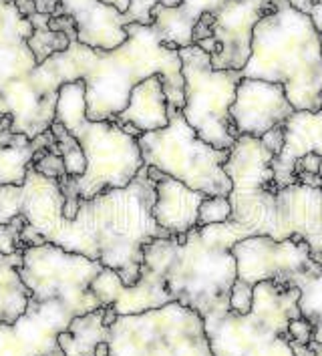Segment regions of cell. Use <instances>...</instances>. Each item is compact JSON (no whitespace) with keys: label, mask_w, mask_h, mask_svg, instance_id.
<instances>
[{"label":"cell","mask_w":322,"mask_h":356,"mask_svg":"<svg viewBox=\"0 0 322 356\" xmlns=\"http://www.w3.org/2000/svg\"><path fill=\"white\" fill-rule=\"evenodd\" d=\"M20 260H22V250H20V252H17V254H13V256H4V254L0 252V268H4V266H10V264L20 266Z\"/></svg>","instance_id":"40"},{"label":"cell","mask_w":322,"mask_h":356,"mask_svg":"<svg viewBox=\"0 0 322 356\" xmlns=\"http://www.w3.org/2000/svg\"><path fill=\"white\" fill-rule=\"evenodd\" d=\"M252 302H254V286L236 278L230 292V310L242 316L252 310Z\"/></svg>","instance_id":"30"},{"label":"cell","mask_w":322,"mask_h":356,"mask_svg":"<svg viewBox=\"0 0 322 356\" xmlns=\"http://www.w3.org/2000/svg\"><path fill=\"white\" fill-rule=\"evenodd\" d=\"M26 19L33 22L35 26V33L33 37L29 38V47L33 51V55L37 58L38 65H42L49 56H53L55 53H63L69 49L71 44V38L67 37L65 33H55L51 31L49 26V20L51 17L49 15H40V13H35Z\"/></svg>","instance_id":"24"},{"label":"cell","mask_w":322,"mask_h":356,"mask_svg":"<svg viewBox=\"0 0 322 356\" xmlns=\"http://www.w3.org/2000/svg\"><path fill=\"white\" fill-rule=\"evenodd\" d=\"M294 113L280 83H268L260 79H244L238 83L236 99L230 109L238 135L264 137L274 127L284 125Z\"/></svg>","instance_id":"16"},{"label":"cell","mask_w":322,"mask_h":356,"mask_svg":"<svg viewBox=\"0 0 322 356\" xmlns=\"http://www.w3.org/2000/svg\"><path fill=\"white\" fill-rule=\"evenodd\" d=\"M272 10V0H220L211 13V38L200 47L218 71H242L252 55L254 26Z\"/></svg>","instance_id":"14"},{"label":"cell","mask_w":322,"mask_h":356,"mask_svg":"<svg viewBox=\"0 0 322 356\" xmlns=\"http://www.w3.org/2000/svg\"><path fill=\"white\" fill-rule=\"evenodd\" d=\"M49 26H51V31H55V33H65L71 40H77V24L71 17H65V15H61V17H51Z\"/></svg>","instance_id":"33"},{"label":"cell","mask_w":322,"mask_h":356,"mask_svg":"<svg viewBox=\"0 0 322 356\" xmlns=\"http://www.w3.org/2000/svg\"><path fill=\"white\" fill-rule=\"evenodd\" d=\"M155 181V204H153V220L168 232V236H186L190 229L198 227L200 206L208 197L186 184L163 175L161 171L150 168Z\"/></svg>","instance_id":"18"},{"label":"cell","mask_w":322,"mask_h":356,"mask_svg":"<svg viewBox=\"0 0 322 356\" xmlns=\"http://www.w3.org/2000/svg\"><path fill=\"white\" fill-rule=\"evenodd\" d=\"M15 2V6L19 8V13L22 17H31V15H35L37 13V8H35V4L31 2V0H13Z\"/></svg>","instance_id":"38"},{"label":"cell","mask_w":322,"mask_h":356,"mask_svg":"<svg viewBox=\"0 0 322 356\" xmlns=\"http://www.w3.org/2000/svg\"><path fill=\"white\" fill-rule=\"evenodd\" d=\"M300 290L280 282L266 280L254 286V302L248 314L227 310L204 320L214 356H242L280 337H288V322L303 316L298 308Z\"/></svg>","instance_id":"11"},{"label":"cell","mask_w":322,"mask_h":356,"mask_svg":"<svg viewBox=\"0 0 322 356\" xmlns=\"http://www.w3.org/2000/svg\"><path fill=\"white\" fill-rule=\"evenodd\" d=\"M24 141H31V139H26L24 135H15V133L10 131H0V151L4 149V147H8V145H17V143H24Z\"/></svg>","instance_id":"36"},{"label":"cell","mask_w":322,"mask_h":356,"mask_svg":"<svg viewBox=\"0 0 322 356\" xmlns=\"http://www.w3.org/2000/svg\"><path fill=\"white\" fill-rule=\"evenodd\" d=\"M260 141H262V145H264L266 149H270L274 155H278L280 149H282V145H284V129H282V125L270 129L264 137H260Z\"/></svg>","instance_id":"34"},{"label":"cell","mask_w":322,"mask_h":356,"mask_svg":"<svg viewBox=\"0 0 322 356\" xmlns=\"http://www.w3.org/2000/svg\"><path fill=\"white\" fill-rule=\"evenodd\" d=\"M33 165L37 169L38 173L47 175V177H53V179H61L67 175V169L63 163V157L58 153H53L51 149H40L33 159Z\"/></svg>","instance_id":"29"},{"label":"cell","mask_w":322,"mask_h":356,"mask_svg":"<svg viewBox=\"0 0 322 356\" xmlns=\"http://www.w3.org/2000/svg\"><path fill=\"white\" fill-rule=\"evenodd\" d=\"M107 350L109 356H214L204 318L179 302L117 316Z\"/></svg>","instance_id":"9"},{"label":"cell","mask_w":322,"mask_h":356,"mask_svg":"<svg viewBox=\"0 0 322 356\" xmlns=\"http://www.w3.org/2000/svg\"><path fill=\"white\" fill-rule=\"evenodd\" d=\"M232 220V204L227 195H208L200 206L198 225L226 224Z\"/></svg>","instance_id":"27"},{"label":"cell","mask_w":322,"mask_h":356,"mask_svg":"<svg viewBox=\"0 0 322 356\" xmlns=\"http://www.w3.org/2000/svg\"><path fill=\"white\" fill-rule=\"evenodd\" d=\"M145 168L186 184L204 195H230L232 179L224 169L227 149H216L191 129L182 109L170 107V125L137 137Z\"/></svg>","instance_id":"8"},{"label":"cell","mask_w":322,"mask_h":356,"mask_svg":"<svg viewBox=\"0 0 322 356\" xmlns=\"http://www.w3.org/2000/svg\"><path fill=\"white\" fill-rule=\"evenodd\" d=\"M240 73L280 83L294 111H321L322 40L310 15L288 0H272V10L254 26L252 55Z\"/></svg>","instance_id":"5"},{"label":"cell","mask_w":322,"mask_h":356,"mask_svg":"<svg viewBox=\"0 0 322 356\" xmlns=\"http://www.w3.org/2000/svg\"><path fill=\"white\" fill-rule=\"evenodd\" d=\"M153 204L155 181L143 165L127 188L107 189L91 200L79 197L75 220H65L58 181L31 163L22 186H0V224L22 216L47 244L101 262L125 286H133L141 274L145 244L168 238L153 220Z\"/></svg>","instance_id":"1"},{"label":"cell","mask_w":322,"mask_h":356,"mask_svg":"<svg viewBox=\"0 0 322 356\" xmlns=\"http://www.w3.org/2000/svg\"><path fill=\"white\" fill-rule=\"evenodd\" d=\"M184 75V117L195 135L216 149H232L238 141L230 109L236 99L240 71H218L206 51L191 44L179 49Z\"/></svg>","instance_id":"10"},{"label":"cell","mask_w":322,"mask_h":356,"mask_svg":"<svg viewBox=\"0 0 322 356\" xmlns=\"http://www.w3.org/2000/svg\"><path fill=\"white\" fill-rule=\"evenodd\" d=\"M37 8V13L40 15H49V17H55L61 6V0H31Z\"/></svg>","instance_id":"35"},{"label":"cell","mask_w":322,"mask_h":356,"mask_svg":"<svg viewBox=\"0 0 322 356\" xmlns=\"http://www.w3.org/2000/svg\"><path fill=\"white\" fill-rule=\"evenodd\" d=\"M33 22L22 17L13 0H0V131L37 139L55 123L57 105L38 91V63L29 38Z\"/></svg>","instance_id":"7"},{"label":"cell","mask_w":322,"mask_h":356,"mask_svg":"<svg viewBox=\"0 0 322 356\" xmlns=\"http://www.w3.org/2000/svg\"><path fill=\"white\" fill-rule=\"evenodd\" d=\"M308 346H310L312 355H314V356H322V344H319V342H310Z\"/></svg>","instance_id":"43"},{"label":"cell","mask_w":322,"mask_h":356,"mask_svg":"<svg viewBox=\"0 0 322 356\" xmlns=\"http://www.w3.org/2000/svg\"><path fill=\"white\" fill-rule=\"evenodd\" d=\"M312 324L304 316H298V318H292L288 322V338L298 342V344H310L312 342Z\"/></svg>","instance_id":"32"},{"label":"cell","mask_w":322,"mask_h":356,"mask_svg":"<svg viewBox=\"0 0 322 356\" xmlns=\"http://www.w3.org/2000/svg\"><path fill=\"white\" fill-rule=\"evenodd\" d=\"M252 234L236 222L198 225L186 236L155 238L143 248V264L161 276L173 302L211 318L230 310L238 278L232 248Z\"/></svg>","instance_id":"4"},{"label":"cell","mask_w":322,"mask_h":356,"mask_svg":"<svg viewBox=\"0 0 322 356\" xmlns=\"http://www.w3.org/2000/svg\"><path fill=\"white\" fill-rule=\"evenodd\" d=\"M310 19L314 22L316 31L321 33L322 40V0H316V2H314V8H312V13H310Z\"/></svg>","instance_id":"37"},{"label":"cell","mask_w":322,"mask_h":356,"mask_svg":"<svg viewBox=\"0 0 322 356\" xmlns=\"http://www.w3.org/2000/svg\"><path fill=\"white\" fill-rule=\"evenodd\" d=\"M238 280L256 286L274 280L298 288L303 282L322 272L314 262L310 245L303 238H288L276 242L268 236H250L232 248Z\"/></svg>","instance_id":"13"},{"label":"cell","mask_w":322,"mask_h":356,"mask_svg":"<svg viewBox=\"0 0 322 356\" xmlns=\"http://www.w3.org/2000/svg\"><path fill=\"white\" fill-rule=\"evenodd\" d=\"M101 2H105V4H111L115 6L119 13H127V8H129V4H131V0H101Z\"/></svg>","instance_id":"41"},{"label":"cell","mask_w":322,"mask_h":356,"mask_svg":"<svg viewBox=\"0 0 322 356\" xmlns=\"http://www.w3.org/2000/svg\"><path fill=\"white\" fill-rule=\"evenodd\" d=\"M300 298L298 308L304 318L312 324V342L322 344V272L319 276H312L298 286Z\"/></svg>","instance_id":"25"},{"label":"cell","mask_w":322,"mask_h":356,"mask_svg":"<svg viewBox=\"0 0 322 356\" xmlns=\"http://www.w3.org/2000/svg\"><path fill=\"white\" fill-rule=\"evenodd\" d=\"M51 356H63V353H61V350H55V353H53V355ZM95 356H109V350H107V342H103V344H99V346H97V355Z\"/></svg>","instance_id":"42"},{"label":"cell","mask_w":322,"mask_h":356,"mask_svg":"<svg viewBox=\"0 0 322 356\" xmlns=\"http://www.w3.org/2000/svg\"><path fill=\"white\" fill-rule=\"evenodd\" d=\"M107 306L81 314L71 320L69 328L57 337L58 350L63 356H95L97 346L107 342L109 326L105 324Z\"/></svg>","instance_id":"22"},{"label":"cell","mask_w":322,"mask_h":356,"mask_svg":"<svg viewBox=\"0 0 322 356\" xmlns=\"http://www.w3.org/2000/svg\"><path fill=\"white\" fill-rule=\"evenodd\" d=\"M58 121L79 141L87 169L81 177H61L58 188L65 195L63 218L75 220L79 197L91 200L107 189L127 188L143 168L139 141L111 121H91L87 117L85 83H65L58 89Z\"/></svg>","instance_id":"6"},{"label":"cell","mask_w":322,"mask_h":356,"mask_svg":"<svg viewBox=\"0 0 322 356\" xmlns=\"http://www.w3.org/2000/svg\"><path fill=\"white\" fill-rule=\"evenodd\" d=\"M31 292L19 274V266L0 268V324H15L26 312Z\"/></svg>","instance_id":"23"},{"label":"cell","mask_w":322,"mask_h":356,"mask_svg":"<svg viewBox=\"0 0 322 356\" xmlns=\"http://www.w3.org/2000/svg\"><path fill=\"white\" fill-rule=\"evenodd\" d=\"M111 123H117L129 135L139 137L141 133L159 131L170 125V103L163 91V81L153 75L133 87L129 103Z\"/></svg>","instance_id":"20"},{"label":"cell","mask_w":322,"mask_h":356,"mask_svg":"<svg viewBox=\"0 0 322 356\" xmlns=\"http://www.w3.org/2000/svg\"><path fill=\"white\" fill-rule=\"evenodd\" d=\"M274 157L260 139L248 135H240L230 149L224 169L232 179V222L276 242L303 238L322 268V188L300 181L276 188Z\"/></svg>","instance_id":"3"},{"label":"cell","mask_w":322,"mask_h":356,"mask_svg":"<svg viewBox=\"0 0 322 356\" xmlns=\"http://www.w3.org/2000/svg\"><path fill=\"white\" fill-rule=\"evenodd\" d=\"M242 356H296L292 346H290V338L288 337H280L268 344H262L258 348H252L248 350L246 355Z\"/></svg>","instance_id":"31"},{"label":"cell","mask_w":322,"mask_h":356,"mask_svg":"<svg viewBox=\"0 0 322 356\" xmlns=\"http://www.w3.org/2000/svg\"><path fill=\"white\" fill-rule=\"evenodd\" d=\"M26 224V220L19 216L15 220H10L8 224H0V252L4 256H13L20 252L24 244L20 240V234H22V227Z\"/></svg>","instance_id":"28"},{"label":"cell","mask_w":322,"mask_h":356,"mask_svg":"<svg viewBox=\"0 0 322 356\" xmlns=\"http://www.w3.org/2000/svg\"><path fill=\"white\" fill-rule=\"evenodd\" d=\"M220 0H182L177 6L157 4L152 10L153 29L163 44L186 49L193 44V29L206 13H214Z\"/></svg>","instance_id":"21"},{"label":"cell","mask_w":322,"mask_h":356,"mask_svg":"<svg viewBox=\"0 0 322 356\" xmlns=\"http://www.w3.org/2000/svg\"><path fill=\"white\" fill-rule=\"evenodd\" d=\"M103 264L71 254L55 244L24 245L19 274L35 302L61 300L75 316L101 308L91 282Z\"/></svg>","instance_id":"12"},{"label":"cell","mask_w":322,"mask_h":356,"mask_svg":"<svg viewBox=\"0 0 322 356\" xmlns=\"http://www.w3.org/2000/svg\"><path fill=\"white\" fill-rule=\"evenodd\" d=\"M61 15L75 20L77 40L97 51H113L129 37L123 13L101 0H61Z\"/></svg>","instance_id":"17"},{"label":"cell","mask_w":322,"mask_h":356,"mask_svg":"<svg viewBox=\"0 0 322 356\" xmlns=\"http://www.w3.org/2000/svg\"><path fill=\"white\" fill-rule=\"evenodd\" d=\"M296 10H300L304 15H310L312 13V8H314V2L316 0H288Z\"/></svg>","instance_id":"39"},{"label":"cell","mask_w":322,"mask_h":356,"mask_svg":"<svg viewBox=\"0 0 322 356\" xmlns=\"http://www.w3.org/2000/svg\"><path fill=\"white\" fill-rule=\"evenodd\" d=\"M127 40L113 51H97L79 40L38 65L35 76L42 97L57 105L65 83H85L87 117L111 121L129 103L133 87L153 75L161 76L170 107L184 109V75L179 49L163 44L153 24H125Z\"/></svg>","instance_id":"2"},{"label":"cell","mask_w":322,"mask_h":356,"mask_svg":"<svg viewBox=\"0 0 322 356\" xmlns=\"http://www.w3.org/2000/svg\"><path fill=\"white\" fill-rule=\"evenodd\" d=\"M282 129H284V145L272 161L276 188L296 184L294 163L303 155L319 153L322 157V109L316 113L294 111L286 119Z\"/></svg>","instance_id":"19"},{"label":"cell","mask_w":322,"mask_h":356,"mask_svg":"<svg viewBox=\"0 0 322 356\" xmlns=\"http://www.w3.org/2000/svg\"><path fill=\"white\" fill-rule=\"evenodd\" d=\"M75 314L61 300L35 302L15 324H0V356H51Z\"/></svg>","instance_id":"15"},{"label":"cell","mask_w":322,"mask_h":356,"mask_svg":"<svg viewBox=\"0 0 322 356\" xmlns=\"http://www.w3.org/2000/svg\"><path fill=\"white\" fill-rule=\"evenodd\" d=\"M51 133L55 135L57 139V149L58 155L63 157V163L67 169V175L69 177H81L87 169V161H85V153L81 149L79 141L71 133L67 131L58 121H55L51 125Z\"/></svg>","instance_id":"26"}]
</instances>
